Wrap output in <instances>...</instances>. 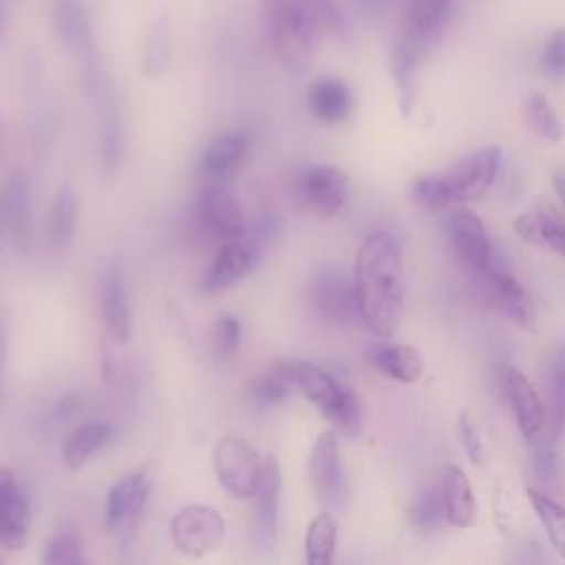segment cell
Returning <instances> with one entry per match:
<instances>
[{"instance_id": "7bdbcfd3", "label": "cell", "mask_w": 565, "mask_h": 565, "mask_svg": "<svg viewBox=\"0 0 565 565\" xmlns=\"http://www.w3.org/2000/svg\"><path fill=\"white\" fill-rule=\"evenodd\" d=\"M459 435H461V441H463V448H466L468 457H470L472 461H481V457H483V446H481L477 426L470 422L468 415H461V417H459Z\"/></svg>"}, {"instance_id": "3957f363", "label": "cell", "mask_w": 565, "mask_h": 565, "mask_svg": "<svg viewBox=\"0 0 565 565\" xmlns=\"http://www.w3.org/2000/svg\"><path fill=\"white\" fill-rule=\"evenodd\" d=\"M263 35L289 71H305L320 44L322 29L300 0H260Z\"/></svg>"}, {"instance_id": "f6af8a7d", "label": "cell", "mask_w": 565, "mask_h": 565, "mask_svg": "<svg viewBox=\"0 0 565 565\" xmlns=\"http://www.w3.org/2000/svg\"><path fill=\"white\" fill-rule=\"evenodd\" d=\"M505 565H545V561L534 545H519Z\"/></svg>"}, {"instance_id": "44dd1931", "label": "cell", "mask_w": 565, "mask_h": 565, "mask_svg": "<svg viewBox=\"0 0 565 565\" xmlns=\"http://www.w3.org/2000/svg\"><path fill=\"white\" fill-rule=\"evenodd\" d=\"M309 479L320 501H333L342 490V468L338 441L331 430H322L309 455Z\"/></svg>"}, {"instance_id": "d6a6232c", "label": "cell", "mask_w": 565, "mask_h": 565, "mask_svg": "<svg viewBox=\"0 0 565 565\" xmlns=\"http://www.w3.org/2000/svg\"><path fill=\"white\" fill-rule=\"evenodd\" d=\"M42 565H88L84 547L73 532H57L42 552Z\"/></svg>"}, {"instance_id": "7dc6e473", "label": "cell", "mask_w": 565, "mask_h": 565, "mask_svg": "<svg viewBox=\"0 0 565 565\" xmlns=\"http://www.w3.org/2000/svg\"><path fill=\"white\" fill-rule=\"evenodd\" d=\"M15 0H0V40L4 38L7 33V26H9V18H11V7H13Z\"/></svg>"}, {"instance_id": "ac0fdd59", "label": "cell", "mask_w": 565, "mask_h": 565, "mask_svg": "<svg viewBox=\"0 0 565 565\" xmlns=\"http://www.w3.org/2000/svg\"><path fill=\"white\" fill-rule=\"evenodd\" d=\"M99 307H102V320L117 342H128L132 333V316H130V298H128V285L117 265H110L104 271L102 287H99Z\"/></svg>"}, {"instance_id": "ffe728a7", "label": "cell", "mask_w": 565, "mask_h": 565, "mask_svg": "<svg viewBox=\"0 0 565 565\" xmlns=\"http://www.w3.org/2000/svg\"><path fill=\"white\" fill-rule=\"evenodd\" d=\"M280 490H282V475L276 457H267L263 463V475L256 499V539L265 550H271L276 543L278 532V508H280Z\"/></svg>"}, {"instance_id": "d6986e66", "label": "cell", "mask_w": 565, "mask_h": 565, "mask_svg": "<svg viewBox=\"0 0 565 565\" xmlns=\"http://www.w3.org/2000/svg\"><path fill=\"white\" fill-rule=\"evenodd\" d=\"M29 501L13 472L0 468V541L11 550L22 547L29 534Z\"/></svg>"}, {"instance_id": "4dcf8cb0", "label": "cell", "mask_w": 565, "mask_h": 565, "mask_svg": "<svg viewBox=\"0 0 565 565\" xmlns=\"http://www.w3.org/2000/svg\"><path fill=\"white\" fill-rule=\"evenodd\" d=\"M338 543V525L331 514H318L305 534V561L307 565H333Z\"/></svg>"}, {"instance_id": "74e56055", "label": "cell", "mask_w": 565, "mask_h": 565, "mask_svg": "<svg viewBox=\"0 0 565 565\" xmlns=\"http://www.w3.org/2000/svg\"><path fill=\"white\" fill-rule=\"evenodd\" d=\"M300 2L311 13V18L318 22L322 33L327 31L342 40L349 35V22H347V15L340 9L338 0H300Z\"/></svg>"}, {"instance_id": "ee69618b", "label": "cell", "mask_w": 565, "mask_h": 565, "mask_svg": "<svg viewBox=\"0 0 565 565\" xmlns=\"http://www.w3.org/2000/svg\"><path fill=\"white\" fill-rule=\"evenodd\" d=\"M7 353H9V324L7 318L0 316V415L4 406V371H7Z\"/></svg>"}, {"instance_id": "9c48e42d", "label": "cell", "mask_w": 565, "mask_h": 565, "mask_svg": "<svg viewBox=\"0 0 565 565\" xmlns=\"http://www.w3.org/2000/svg\"><path fill=\"white\" fill-rule=\"evenodd\" d=\"M212 461L216 479L227 492L234 497L254 499L260 483L263 463L249 441L238 435H223L214 446Z\"/></svg>"}, {"instance_id": "d590c367", "label": "cell", "mask_w": 565, "mask_h": 565, "mask_svg": "<svg viewBox=\"0 0 565 565\" xmlns=\"http://www.w3.org/2000/svg\"><path fill=\"white\" fill-rule=\"evenodd\" d=\"M411 523L419 530V532H433L439 527L441 519L446 516L444 512V499H441V490L430 488L424 490L411 505Z\"/></svg>"}, {"instance_id": "bcb514c9", "label": "cell", "mask_w": 565, "mask_h": 565, "mask_svg": "<svg viewBox=\"0 0 565 565\" xmlns=\"http://www.w3.org/2000/svg\"><path fill=\"white\" fill-rule=\"evenodd\" d=\"M355 2L369 15H382L388 7H393L395 0H355Z\"/></svg>"}, {"instance_id": "8fae6325", "label": "cell", "mask_w": 565, "mask_h": 565, "mask_svg": "<svg viewBox=\"0 0 565 565\" xmlns=\"http://www.w3.org/2000/svg\"><path fill=\"white\" fill-rule=\"evenodd\" d=\"M225 536V519L212 505H185L170 521V539L174 547L188 556H205L214 552Z\"/></svg>"}, {"instance_id": "f1b7e54d", "label": "cell", "mask_w": 565, "mask_h": 565, "mask_svg": "<svg viewBox=\"0 0 565 565\" xmlns=\"http://www.w3.org/2000/svg\"><path fill=\"white\" fill-rule=\"evenodd\" d=\"M99 108H102V121H99L102 166L106 172H113L117 170L124 154V121L110 88L99 97Z\"/></svg>"}, {"instance_id": "5bb4252c", "label": "cell", "mask_w": 565, "mask_h": 565, "mask_svg": "<svg viewBox=\"0 0 565 565\" xmlns=\"http://www.w3.org/2000/svg\"><path fill=\"white\" fill-rule=\"evenodd\" d=\"M483 298L499 311H503L516 324L530 329L534 324V309L519 278L510 271L505 260L494 256L490 269L479 278Z\"/></svg>"}, {"instance_id": "277c9868", "label": "cell", "mask_w": 565, "mask_h": 565, "mask_svg": "<svg viewBox=\"0 0 565 565\" xmlns=\"http://www.w3.org/2000/svg\"><path fill=\"white\" fill-rule=\"evenodd\" d=\"M247 230L236 196L223 183H207L192 201L185 234L196 247L218 249Z\"/></svg>"}, {"instance_id": "2e32d148", "label": "cell", "mask_w": 565, "mask_h": 565, "mask_svg": "<svg viewBox=\"0 0 565 565\" xmlns=\"http://www.w3.org/2000/svg\"><path fill=\"white\" fill-rule=\"evenodd\" d=\"M252 150V135L243 128L225 130L207 141L201 152L199 170L207 183H223L241 170Z\"/></svg>"}, {"instance_id": "ba28073f", "label": "cell", "mask_w": 565, "mask_h": 565, "mask_svg": "<svg viewBox=\"0 0 565 565\" xmlns=\"http://www.w3.org/2000/svg\"><path fill=\"white\" fill-rule=\"evenodd\" d=\"M294 196L307 212L329 218L335 216L349 199V177L329 163H309L294 177Z\"/></svg>"}, {"instance_id": "52a82bcc", "label": "cell", "mask_w": 565, "mask_h": 565, "mask_svg": "<svg viewBox=\"0 0 565 565\" xmlns=\"http://www.w3.org/2000/svg\"><path fill=\"white\" fill-rule=\"evenodd\" d=\"M267 243L254 232L252 225L232 243L218 247L201 276L205 294H223L247 278L260 263Z\"/></svg>"}, {"instance_id": "cb8c5ba5", "label": "cell", "mask_w": 565, "mask_h": 565, "mask_svg": "<svg viewBox=\"0 0 565 565\" xmlns=\"http://www.w3.org/2000/svg\"><path fill=\"white\" fill-rule=\"evenodd\" d=\"M514 230L523 241L565 256V221L558 212L550 207L523 212L516 216Z\"/></svg>"}, {"instance_id": "681fc988", "label": "cell", "mask_w": 565, "mask_h": 565, "mask_svg": "<svg viewBox=\"0 0 565 565\" xmlns=\"http://www.w3.org/2000/svg\"><path fill=\"white\" fill-rule=\"evenodd\" d=\"M2 150H4V119L0 117V157H2Z\"/></svg>"}, {"instance_id": "f35d334b", "label": "cell", "mask_w": 565, "mask_h": 565, "mask_svg": "<svg viewBox=\"0 0 565 565\" xmlns=\"http://www.w3.org/2000/svg\"><path fill=\"white\" fill-rule=\"evenodd\" d=\"M243 327L236 316H221L212 327V349L221 360L232 358L241 347Z\"/></svg>"}, {"instance_id": "484cf974", "label": "cell", "mask_w": 565, "mask_h": 565, "mask_svg": "<svg viewBox=\"0 0 565 565\" xmlns=\"http://www.w3.org/2000/svg\"><path fill=\"white\" fill-rule=\"evenodd\" d=\"M369 360L384 375L413 384L424 373V362L413 347L406 344H375L369 349Z\"/></svg>"}, {"instance_id": "b9f144b4", "label": "cell", "mask_w": 565, "mask_h": 565, "mask_svg": "<svg viewBox=\"0 0 565 565\" xmlns=\"http://www.w3.org/2000/svg\"><path fill=\"white\" fill-rule=\"evenodd\" d=\"M532 466H534L536 477H539L547 488L558 486V463H556V455H554V450H552L550 446H541V448L534 452Z\"/></svg>"}, {"instance_id": "d4e9b609", "label": "cell", "mask_w": 565, "mask_h": 565, "mask_svg": "<svg viewBox=\"0 0 565 565\" xmlns=\"http://www.w3.org/2000/svg\"><path fill=\"white\" fill-rule=\"evenodd\" d=\"M441 499L446 519L452 525L470 527L477 521V501L466 472L459 466H448L441 475Z\"/></svg>"}, {"instance_id": "30bf717a", "label": "cell", "mask_w": 565, "mask_h": 565, "mask_svg": "<svg viewBox=\"0 0 565 565\" xmlns=\"http://www.w3.org/2000/svg\"><path fill=\"white\" fill-rule=\"evenodd\" d=\"M311 311L327 324H347L358 316L353 276L342 267L327 265L309 280Z\"/></svg>"}, {"instance_id": "5b68a950", "label": "cell", "mask_w": 565, "mask_h": 565, "mask_svg": "<svg viewBox=\"0 0 565 565\" xmlns=\"http://www.w3.org/2000/svg\"><path fill=\"white\" fill-rule=\"evenodd\" d=\"M53 26L62 44L79 64L84 86L88 88V93L95 97H102L108 90V86L104 82V71L97 55L93 20H90L86 0H55Z\"/></svg>"}, {"instance_id": "8992f818", "label": "cell", "mask_w": 565, "mask_h": 565, "mask_svg": "<svg viewBox=\"0 0 565 565\" xmlns=\"http://www.w3.org/2000/svg\"><path fill=\"white\" fill-rule=\"evenodd\" d=\"M296 371V386L305 393L309 402L340 430L355 433L360 428L362 411L355 393L340 384L329 371L322 366L300 360L294 364Z\"/></svg>"}, {"instance_id": "7a4b0ae2", "label": "cell", "mask_w": 565, "mask_h": 565, "mask_svg": "<svg viewBox=\"0 0 565 565\" xmlns=\"http://www.w3.org/2000/svg\"><path fill=\"white\" fill-rule=\"evenodd\" d=\"M459 0H408L391 44V73L404 115L413 110L417 71L457 15Z\"/></svg>"}, {"instance_id": "4316f807", "label": "cell", "mask_w": 565, "mask_h": 565, "mask_svg": "<svg viewBox=\"0 0 565 565\" xmlns=\"http://www.w3.org/2000/svg\"><path fill=\"white\" fill-rule=\"evenodd\" d=\"M77 216H79V203H77V194L71 185H62L51 203L49 210V227H46V236H49V245L55 252H64L77 232Z\"/></svg>"}, {"instance_id": "8d00e7d4", "label": "cell", "mask_w": 565, "mask_h": 565, "mask_svg": "<svg viewBox=\"0 0 565 565\" xmlns=\"http://www.w3.org/2000/svg\"><path fill=\"white\" fill-rule=\"evenodd\" d=\"M411 196L417 205H422L426 210H444L455 203L444 174H428V177L417 179L413 183Z\"/></svg>"}, {"instance_id": "f546056e", "label": "cell", "mask_w": 565, "mask_h": 565, "mask_svg": "<svg viewBox=\"0 0 565 565\" xmlns=\"http://www.w3.org/2000/svg\"><path fill=\"white\" fill-rule=\"evenodd\" d=\"M294 364L296 362H276L265 373L254 377L247 386L249 402L258 408H269L280 404L289 395L291 384H296Z\"/></svg>"}, {"instance_id": "e0dca14e", "label": "cell", "mask_w": 565, "mask_h": 565, "mask_svg": "<svg viewBox=\"0 0 565 565\" xmlns=\"http://www.w3.org/2000/svg\"><path fill=\"white\" fill-rule=\"evenodd\" d=\"M503 388L508 395V402L514 411L519 430L523 435V439L527 444H539L545 437L547 430V413L545 406L541 402V397L536 395L534 386L527 382V377L510 366L503 373Z\"/></svg>"}, {"instance_id": "836d02e7", "label": "cell", "mask_w": 565, "mask_h": 565, "mask_svg": "<svg viewBox=\"0 0 565 565\" xmlns=\"http://www.w3.org/2000/svg\"><path fill=\"white\" fill-rule=\"evenodd\" d=\"M525 119L534 132H539L547 141L561 139V121L556 117L554 106L543 95H530L525 102Z\"/></svg>"}, {"instance_id": "9a60e30c", "label": "cell", "mask_w": 565, "mask_h": 565, "mask_svg": "<svg viewBox=\"0 0 565 565\" xmlns=\"http://www.w3.org/2000/svg\"><path fill=\"white\" fill-rule=\"evenodd\" d=\"M31 234V185L13 170L0 185V249L7 243L24 247Z\"/></svg>"}, {"instance_id": "4fadbf2b", "label": "cell", "mask_w": 565, "mask_h": 565, "mask_svg": "<svg viewBox=\"0 0 565 565\" xmlns=\"http://www.w3.org/2000/svg\"><path fill=\"white\" fill-rule=\"evenodd\" d=\"M501 163H503V154L494 146L466 154L459 163L452 166V170L444 174L446 185L452 194V201L461 203V201H472L483 196L494 185Z\"/></svg>"}, {"instance_id": "e575fe53", "label": "cell", "mask_w": 565, "mask_h": 565, "mask_svg": "<svg viewBox=\"0 0 565 565\" xmlns=\"http://www.w3.org/2000/svg\"><path fill=\"white\" fill-rule=\"evenodd\" d=\"M170 60V33L166 20L152 24L146 46H143V71L146 75H161Z\"/></svg>"}, {"instance_id": "60d3db41", "label": "cell", "mask_w": 565, "mask_h": 565, "mask_svg": "<svg viewBox=\"0 0 565 565\" xmlns=\"http://www.w3.org/2000/svg\"><path fill=\"white\" fill-rule=\"evenodd\" d=\"M543 66L550 75L561 77L565 75V26L556 29L543 49Z\"/></svg>"}, {"instance_id": "6da1fadb", "label": "cell", "mask_w": 565, "mask_h": 565, "mask_svg": "<svg viewBox=\"0 0 565 565\" xmlns=\"http://www.w3.org/2000/svg\"><path fill=\"white\" fill-rule=\"evenodd\" d=\"M358 318L380 338L395 333L404 307L402 247L388 232L369 234L355 254Z\"/></svg>"}, {"instance_id": "c3c4849f", "label": "cell", "mask_w": 565, "mask_h": 565, "mask_svg": "<svg viewBox=\"0 0 565 565\" xmlns=\"http://www.w3.org/2000/svg\"><path fill=\"white\" fill-rule=\"evenodd\" d=\"M552 185L556 190V196L561 199V203L565 205V174H554L552 177Z\"/></svg>"}, {"instance_id": "ab89813d", "label": "cell", "mask_w": 565, "mask_h": 565, "mask_svg": "<svg viewBox=\"0 0 565 565\" xmlns=\"http://www.w3.org/2000/svg\"><path fill=\"white\" fill-rule=\"evenodd\" d=\"M550 404L556 426L565 422V349L554 358L550 366Z\"/></svg>"}, {"instance_id": "f907efd6", "label": "cell", "mask_w": 565, "mask_h": 565, "mask_svg": "<svg viewBox=\"0 0 565 565\" xmlns=\"http://www.w3.org/2000/svg\"><path fill=\"white\" fill-rule=\"evenodd\" d=\"M0 565H7V563H4V558H2V556H0Z\"/></svg>"}, {"instance_id": "83f0119b", "label": "cell", "mask_w": 565, "mask_h": 565, "mask_svg": "<svg viewBox=\"0 0 565 565\" xmlns=\"http://www.w3.org/2000/svg\"><path fill=\"white\" fill-rule=\"evenodd\" d=\"M110 426L106 422H84L75 426L62 444V459L66 468L79 470L93 452H97L110 439Z\"/></svg>"}, {"instance_id": "603a6c76", "label": "cell", "mask_w": 565, "mask_h": 565, "mask_svg": "<svg viewBox=\"0 0 565 565\" xmlns=\"http://www.w3.org/2000/svg\"><path fill=\"white\" fill-rule=\"evenodd\" d=\"M148 490V481L139 472L119 479L106 497V525L110 530L130 527L146 505Z\"/></svg>"}, {"instance_id": "7402d4cb", "label": "cell", "mask_w": 565, "mask_h": 565, "mask_svg": "<svg viewBox=\"0 0 565 565\" xmlns=\"http://www.w3.org/2000/svg\"><path fill=\"white\" fill-rule=\"evenodd\" d=\"M307 108L322 124H340L353 110V90L340 77H320L307 90Z\"/></svg>"}, {"instance_id": "7c38bea8", "label": "cell", "mask_w": 565, "mask_h": 565, "mask_svg": "<svg viewBox=\"0 0 565 565\" xmlns=\"http://www.w3.org/2000/svg\"><path fill=\"white\" fill-rule=\"evenodd\" d=\"M448 236L452 252L461 260V265L472 276L481 278L497 256V249L481 218L470 210H455L448 221Z\"/></svg>"}, {"instance_id": "1f68e13d", "label": "cell", "mask_w": 565, "mask_h": 565, "mask_svg": "<svg viewBox=\"0 0 565 565\" xmlns=\"http://www.w3.org/2000/svg\"><path fill=\"white\" fill-rule=\"evenodd\" d=\"M527 497L532 501V508L539 516V521L543 523L554 550L565 556V508L550 494L536 490V488H527Z\"/></svg>"}]
</instances>
